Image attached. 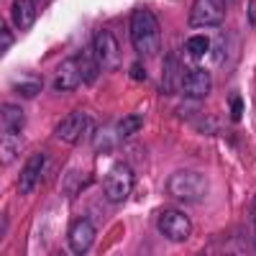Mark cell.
I'll return each mask as SVG.
<instances>
[{
	"mask_svg": "<svg viewBox=\"0 0 256 256\" xmlns=\"http://www.w3.org/2000/svg\"><path fill=\"white\" fill-rule=\"evenodd\" d=\"M41 88H44V80H41V74H20L16 82H13V90L16 95L20 98H36L41 92Z\"/></svg>",
	"mask_w": 256,
	"mask_h": 256,
	"instance_id": "2e32d148",
	"label": "cell"
},
{
	"mask_svg": "<svg viewBox=\"0 0 256 256\" xmlns=\"http://www.w3.org/2000/svg\"><path fill=\"white\" fill-rule=\"evenodd\" d=\"M156 228L159 233L166 238V241H172V244H182L192 236V220L184 216L182 210H164L159 220H156Z\"/></svg>",
	"mask_w": 256,
	"mask_h": 256,
	"instance_id": "5b68a950",
	"label": "cell"
},
{
	"mask_svg": "<svg viewBox=\"0 0 256 256\" xmlns=\"http://www.w3.org/2000/svg\"><path fill=\"white\" fill-rule=\"evenodd\" d=\"M20 146H24V138H20V134H3V138H0V162L10 164V162L18 156Z\"/></svg>",
	"mask_w": 256,
	"mask_h": 256,
	"instance_id": "ac0fdd59",
	"label": "cell"
},
{
	"mask_svg": "<svg viewBox=\"0 0 256 256\" xmlns=\"http://www.w3.org/2000/svg\"><path fill=\"white\" fill-rule=\"evenodd\" d=\"M226 20V0H195L190 10L192 28H216Z\"/></svg>",
	"mask_w": 256,
	"mask_h": 256,
	"instance_id": "277c9868",
	"label": "cell"
},
{
	"mask_svg": "<svg viewBox=\"0 0 256 256\" xmlns=\"http://www.w3.org/2000/svg\"><path fill=\"white\" fill-rule=\"evenodd\" d=\"M44 162H46V154H44V152H38V154H34V156L26 162V166H24V169H20L18 182H16L20 195H28V192H34V190H36L38 177H41V169H44Z\"/></svg>",
	"mask_w": 256,
	"mask_h": 256,
	"instance_id": "8fae6325",
	"label": "cell"
},
{
	"mask_svg": "<svg viewBox=\"0 0 256 256\" xmlns=\"http://www.w3.org/2000/svg\"><path fill=\"white\" fill-rule=\"evenodd\" d=\"M0 236H8V212L3 210V216H0Z\"/></svg>",
	"mask_w": 256,
	"mask_h": 256,
	"instance_id": "cb8c5ba5",
	"label": "cell"
},
{
	"mask_svg": "<svg viewBox=\"0 0 256 256\" xmlns=\"http://www.w3.org/2000/svg\"><path fill=\"white\" fill-rule=\"evenodd\" d=\"M90 128V116L88 113H70L67 118H62V123L56 126V138L64 144H77L82 138V134Z\"/></svg>",
	"mask_w": 256,
	"mask_h": 256,
	"instance_id": "30bf717a",
	"label": "cell"
},
{
	"mask_svg": "<svg viewBox=\"0 0 256 256\" xmlns=\"http://www.w3.org/2000/svg\"><path fill=\"white\" fill-rule=\"evenodd\" d=\"M182 67H180V56L172 52L164 56V70H162V90L166 95H172L177 90H182Z\"/></svg>",
	"mask_w": 256,
	"mask_h": 256,
	"instance_id": "7c38bea8",
	"label": "cell"
},
{
	"mask_svg": "<svg viewBox=\"0 0 256 256\" xmlns=\"http://www.w3.org/2000/svg\"><path fill=\"white\" fill-rule=\"evenodd\" d=\"M248 24L256 28V0H248Z\"/></svg>",
	"mask_w": 256,
	"mask_h": 256,
	"instance_id": "603a6c76",
	"label": "cell"
},
{
	"mask_svg": "<svg viewBox=\"0 0 256 256\" xmlns=\"http://www.w3.org/2000/svg\"><path fill=\"white\" fill-rule=\"evenodd\" d=\"M10 46H13V34H10L8 24H3V26H0V54L6 56Z\"/></svg>",
	"mask_w": 256,
	"mask_h": 256,
	"instance_id": "44dd1931",
	"label": "cell"
},
{
	"mask_svg": "<svg viewBox=\"0 0 256 256\" xmlns=\"http://www.w3.org/2000/svg\"><path fill=\"white\" fill-rule=\"evenodd\" d=\"M134 182H136L134 169L120 162V164H113V169L105 174L102 192H105V198H108L110 202H123L134 192Z\"/></svg>",
	"mask_w": 256,
	"mask_h": 256,
	"instance_id": "3957f363",
	"label": "cell"
},
{
	"mask_svg": "<svg viewBox=\"0 0 256 256\" xmlns=\"http://www.w3.org/2000/svg\"><path fill=\"white\" fill-rule=\"evenodd\" d=\"M166 190H169V195L180 202H200L208 195V180L200 172L180 169V172H174L166 180Z\"/></svg>",
	"mask_w": 256,
	"mask_h": 256,
	"instance_id": "7a4b0ae2",
	"label": "cell"
},
{
	"mask_svg": "<svg viewBox=\"0 0 256 256\" xmlns=\"http://www.w3.org/2000/svg\"><path fill=\"white\" fill-rule=\"evenodd\" d=\"M92 49L100 59V67L102 70H110L116 72L120 67V62H123V54H120V44H118V38L113 36V31H98L95 38H92Z\"/></svg>",
	"mask_w": 256,
	"mask_h": 256,
	"instance_id": "8992f818",
	"label": "cell"
},
{
	"mask_svg": "<svg viewBox=\"0 0 256 256\" xmlns=\"http://www.w3.org/2000/svg\"><path fill=\"white\" fill-rule=\"evenodd\" d=\"M80 70H82V77H84V82L88 84H92L95 80H98V74H100V59H98V54H95V49L90 46V49H84L80 56Z\"/></svg>",
	"mask_w": 256,
	"mask_h": 256,
	"instance_id": "e0dca14e",
	"label": "cell"
},
{
	"mask_svg": "<svg viewBox=\"0 0 256 256\" xmlns=\"http://www.w3.org/2000/svg\"><path fill=\"white\" fill-rule=\"evenodd\" d=\"M131 44L141 56H156L162 49V28H159V18L146 10L138 8L131 16Z\"/></svg>",
	"mask_w": 256,
	"mask_h": 256,
	"instance_id": "6da1fadb",
	"label": "cell"
},
{
	"mask_svg": "<svg viewBox=\"0 0 256 256\" xmlns=\"http://www.w3.org/2000/svg\"><path fill=\"white\" fill-rule=\"evenodd\" d=\"M10 18L13 24L20 28V31H28L36 20V8H34V0H16L13 3V10H10Z\"/></svg>",
	"mask_w": 256,
	"mask_h": 256,
	"instance_id": "9a60e30c",
	"label": "cell"
},
{
	"mask_svg": "<svg viewBox=\"0 0 256 256\" xmlns=\"http://www.w3.org/2000/svg\"><path fill=\"white\" fill-rule=\"evenodd\" d=\"M0 128H3V134H20L24 131V123H26V113L20 105H10L6 102L3 108H0Z\"/></svg>",
	"mask_w": 256,
	"mask_h": 256,
	"instance_id": "4fadbf2b",
	"label": "cell"
},
{
	"mask_svg": "<svg viewBox=\"0 0 256 256\" xmlns=\"http://www.w3.org/2000/svg\"><path fill=\"white\" fill-rule=\"evenodd\" d=\"M131 77H134V80H144V77H146L144 70H141V64H136V67L131 70Z\"/></svg>",
	"mask_w": 256,
	"mask_h": 256,
	"instance_id": "d4e9b609",
	"label": "cell"
},
{
	"mask_svg": "<svg viewBox=\"0 0 256 256\" xmlns=\"http://www.w3.org/2000/svg\"><path fill=\"white\" fill-rule=\"evenodd\" d=\"M138 128H141V116H126V118L118 123V131H120L123 138H131Z\"/></svg>",
	"mask_w": 256,
	"mask_h": 256,
	"instance_id": "ffe728a7",
	"label": "cell"
},
{
	"mask_svg": "<svg viewBox=\"0 0 256 256\" xmlns=\"http://www.w3.org/2000/svg\"><path fill=\"white\" fill-rule=\"evenodd\" d=\"M82 82H84V77H82V70H80V59L70 56V59H64L56 67V72L52 77V88L56 92H72V90L80 88Z\"/></svg>",
	"mask_w": 256,
	"mask_h": 256,
	"instance_id": "52a82bcc",
	"label": "cell"
},
{
	"mask_svg": "<svg viewBox=\"0 0 256 256\" xmlns=\"http://www.w3.org/2000/svg\"><path fill=\"white\" fill-rule=\"evenodd\" d=\"M120 141H123V136H120V131H118V123H116V126H100L98 131L92 134V146L98 148L100 154L113 152Z\"/></svg>",
	"mask_w": 256,
	"mask_h": 256,
	"instance_id": "5bb4252c",
	"label": "cell"
},
{
	"mask_svg": "<svg viewBox=\"0 0 256 256\" xmlns=\"http://www.w3.org/2000/svg\"><path fill=\"white\" fill-rule=\"evenodd\" d=\"M210 90H212V77H210L208 70L195 67V70L184 72V77H182V92L190 100H202V98L210 95Z\"/></svg>",
	"mask_w": 256,
	"mask_h": 256,
	"instance_id": "ba28073f",
	"label": "cell"
},
{
	"mask_svg": "<svg viewBox=\"0 0 256 256\" xmlns=\"http://www.w3.org/2000/svg\"><path fill=\"white\" fill-rule=\"evenodd\" d=\"M254 230H256V200H254Z\"/></svg>",
	"mask_w": 256,
	"mask_h": 256,
	"instance_id": "484cf974",
	"label": "cell"
},
{
	"mask_svg": "<svg viewBox=\"0 0 256 256\" xmlns=\"http://www.w3.org/2000/svg\"><path fill=\"white\" fill-rule=\"evenodd\" d=\"M208 49H210V38H205V36H192V38H187V52H190V56L200 59V56L208 54Z\"/></svg>",
	"mask_w": 256,
	"mask_h": 256,
	"instance_id": "d6986e66",
	"label": "cell"
},
{
	"mask_svg": "<svg viewBox=\"0 0 256 256\" xmlns=\"http://www.w3.org/2000/svg\"><path fill=\"white\" fill-rule=\"evenodd\" d=\"M228 102H230V120H233V123H238V120H241V116H244V102H241V95H230V98H228Z\"/></svg>",
	"mask_w": 256,
	"mask_h": 256,
	"instance_id": "7402d4cb",
	"label": "cell"
},
{
	"mask_svg": "<svg viewBox=\"0 0 256 256\" xmlns=\"http://www.w3.org/2000/svg\"><path fill=\"white\" fill-rule=\"evenodd\" d=\"M67 241H70V251L72 254H88L92 248V244H95V226L88 218H77L70 226Z\"/></svg>",
	"mask_w": 256,
	"mask_h": 256,
	"instance_id": "9c48e42d",
	"label": "cell"
}]
</instances>
